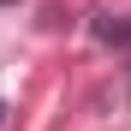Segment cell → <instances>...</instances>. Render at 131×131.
<instances>
[{"mask_svg":"<svg viewBox=\"0 0 131 131\" xmlns=\"http://www.w3.org/2000/svg\"><path fill=\"white\" fill-rule=\"evenodd\" d=\"M95 36L101 42H131V18H95Z\"/></svg>","mask_w":131,"mask_h":131,"instance_id":"obj_1","label":"cell"},{"mask_svg":"<svg viewBox=\"0 0 131 131\" xmlns=\"http://www.w3.org/2000/svg\"><path fill=\"white\" fill-rule=\"evenodd\" d=\"M0 125H6V101H0Z\"/></svg>","mask_w":131,"mask_h":131,"instance_id":"obj_2","label":"cell"}]
</instances>
